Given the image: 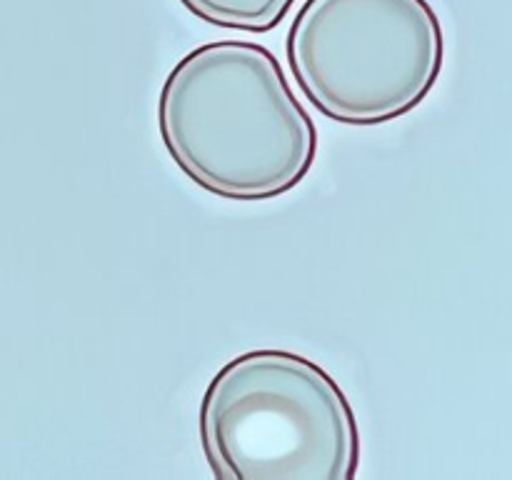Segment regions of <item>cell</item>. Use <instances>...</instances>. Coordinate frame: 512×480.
I'll return each instance as SVG.
<instances>
[{"mask_svg": "<svg viewBox=\"0 0 512 480\" xmlns=\"http://www.w3.org/2000/svg\"><path fill=\"white\" fill-rule=\"evenodd\" d=\"M155 115L175 168L235 203L290 193L318 155V128L283 63L253 40H213L185 53L163 80Z\"/></svg>", "mask_w": 512, "mask_h": 480, "instance_id": "cell-1", "label": "cell"}, {"mask_svg": "<svg viewBox=\"0 0 512 480\" xmlns=\"http://www.w3.org/2000/svg\"><path fill=\"white\" fill-rule=\"evenodd\" d=\"M198 438L218 480H355L360 430L338 380L305 355L258 348L210 378Z\"/></svg>", "mask_w": 512, "mask_h": 480, "instance_id": "cell-2", "label": "cell"}, {"mask_svg": "<svg viewBox=\"0 0 512 480\" xmlns=\"http://www.w3.org/2000/svg\"><path fill=\"white\" fill-rule=\"evenodd\" d=\"M285 60L323 118L385 125L438 85L443 23L430 0H305L285 35Z\"/></svg>", "mask_w": 512, "mask_h": 480, "instance_id": "cell-3", "label": "cell"}, {"mask_svg": "<svg viewBox=\"0 0 512 480\" xmlns=\"http://www.w3.org/2000/svg\"><path fill=\"white\" fill-rule=\"evenodd\" d=\"M203 23L240 33H270L288 18L295 0H178Z\"/></svg>", "mask_w": 512, "mask_h": 480, "instance_id": "cell-4", "label": "cell"}]
</instances>
